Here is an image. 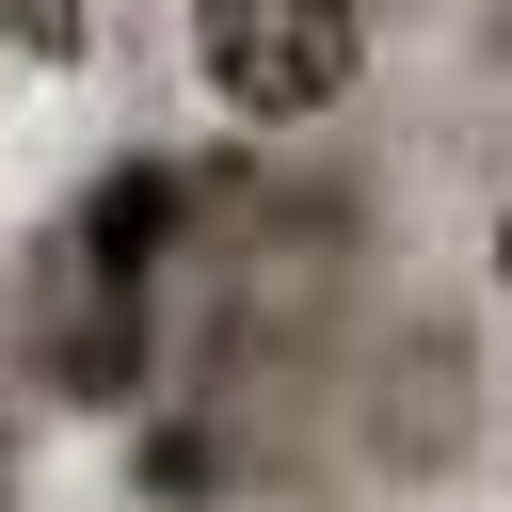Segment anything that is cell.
<instances>
[{
	"mask_svg": "<svg viewBox=\"0 0 512 512\" xmlns=\"http://www.w3.org/2000/svg\"><path fill=\"white\" fill-rule=\"evenodd\" d=\"M480 272H496V304H512V192L480 208Z\"/></svg>",
	"mask_w": 512,
	"mask_h": 512,
	"instance_id": "cell-3",
	"label": "cell"
},
{
	"mask_svg": "<svg viewBox=\"0 0 512 512\" xmlns=\"http://www.w3.org/2000/svg\"><path fill=\"white\" fill-rule=\"evenodd\" d=\"M0 32H16L32 64H80V48H96V16H80V0H0Z\"/></svg>",
	"mask_w": 512,
	"mask_h": 512,
	"instance_id": "cell-2",
	"label": "cell"
},
{
	"mask_svg": "<svg viewBox=\"0 0 512 512\" xmlns=\"http://www.w3.org/2000/svg\"><path fill=\"white\" fill-rule=\"evenodd\" d=\"M192 80L224 128H320L368 96V0H192Z\"/></svg>",
	"mask_w": 512,
	"mask_h": 512,
	"instance_id": "cell-1",
	"label": "cell"
}]
</instances>
